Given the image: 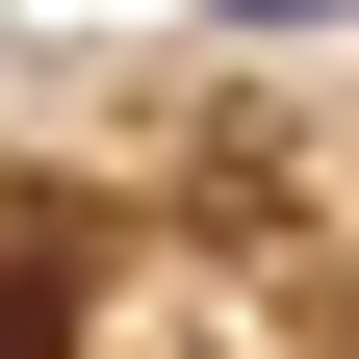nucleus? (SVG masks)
Instances as JSON below:
<instances>
[{
  "label": "nucleus",
  "mask_w": 359,
  "mask_h": 359,
  "mask_svg": "<svg viewBox=\"0 0 359 359\" xmlns=\"http://www.w3.org/2000/svg\"><path fill=\"white\" fill-rule=\"evenodd\" d=\"M205 26H231V52H283V26H359V0H205Z\"/></svg>",
  "instance_id": "1"
}]
</instances>
